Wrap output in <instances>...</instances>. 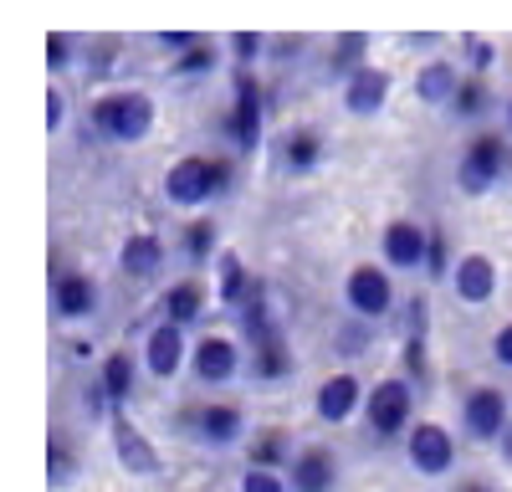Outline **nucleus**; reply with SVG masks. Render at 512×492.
<instances>
[{
	"label": "nucleus",
	"instance_id": "f257e3e1",
	"mask_svg": "<svg viewBox=\"0 0 512 492\" xmlns=\"http://www.w3.org/2000/svg\"><path fill=\"white\" fill-rule=\"evenodd\" d=\"M364 416H369V431L379 441H395L410 431V416H415V385L410 380H379L364 400Z\"/></svg>",
	"mask_w": 512,
	"mask_h": 492
},
{
	"label": "nucleus",
	"instance_id": "f03ea898",
	"mask_svg": "<svg viewBox=\"0 0 512 492\" xmlns=\"http://www.w3.org/2000/svg\"><path fill=\"white\" fill-rule=\"evenodd\" d=\"M93 123H98V134L134 144L154 129V103L144 93H108V98L93 103Z\"/></svg>",
	"mask_w": 512,
	"mask_h": 492
},
{
	"label": "nucleus",
	"instance_id": "7ed1b4c3",
	"mask_svg": "<svg viewBox=\"0 0 512 492\" xmlns=\"http://www.w3.org/2000/svg\"><path fill=\"white\" fill-rule=\"evenodd\" d=\"M231 185V170L221 159H180L175 170L164 175V195L175 200V205H200V200H210V195H221Z\"/></svg>",
	"mask_w": 512,
	"mask_h": 492
},
{
	"label": "nucleus",
	"instance_id": "20e7f679",
	"mask_svg": "<svg viewBox=\"0 0 512 492\" xmlns=\"http://www.w3.org/2000/svg\"><path fill=\"white\" fill-rule=\"evenodd\" d=\"M405 457H410V467H415L420 477H446L451 462H456V441H451L446 426L420 421V426L405 431Z\"/></svg>",
	"mask_w": 512,
	"mask_h": 492
},
{
	"label": "nucleus",
	"instance_id": "39448f33",
	"mask_svg": "<svg viewBox=\"0 0 512 492\" xmlns=\"http://www.w3.org/2000/svg\"><path fill=\"white\" fill-rule=\"evenodd\" d=\"M507 421H512V405H507L502 390H492V385L466 390V400H461V426H466V436H472V441H497V436L507 431Z\"/></svg>",
	"mask_w": 512,
	"mask_h": 492
},
{
	"label": "nucleus",
	"instance_id": "423d86ee",
	"mask_svg": "<svg viewBox=\"0 0 512 492\" xmlns=\"http://www.w3.org/2000/svg\"><path fill=\"white\" fill-rule=\"evenodd\" d=\"M502 164H507L502 139H497V134H477L472 144H466V154H461L456 185H461L466 195H487V190L497 185V175H502Z\"/></svg>",
	"mask_w": 512,
	"mask_h": 492
},
{
	"label": "nucleus",
	"instance_id": "0eeeda50",
	"mask_svg": "<svg viewBox=\"0 0 512 492\" xmlns=\"http://www.w3.org/2000/svg\"><path fill=\"white\" fill-rule=\"evenodd\" d=\"M344 298H349V308L359 318H384L395 308V287H390V277H384L379 267H354L349 282H344Z\"/></svg>",
	"mask_w": 512,
	"mask_h": 492
},
{
	"label": "nucleus",
	"instance_id": "6e6552de",
	"mask_svg": "<svg viewBox=\"0 0 512 492\" xmlns=\"http://www.w3.org/2000/svg\"><path fill=\"white\" fill-rule=\"evenodd\" d=\"M113 451H118V462H123V472H134V477H154L159 472V451L149 446V436L123 416V410H113Z\"/></svg>",
	"mask_w": 512,
	"mask_h": 492
},
{
	"label": "nucleus",
	"instance_id": "1a4fd4ad",
	"mask_svg": "<svg viewBox=\"0 0 512 492\" xmlns=\"http://www.w3.org/2000/svg\"><path fill=\"white\" fill-rule=\"evenodd\" d=\"M292 492H333L338 487V457L328 446H303L287 467Z\"/></svg>",
	"mask_w": 512,
	"mask_h": 492
},
{
	"label": "nucleus",
	"instance_id": "9d476101",
	"mask_svg": "<svg viewBox=\"0 0 512 492\" xmlns=\"http://www.w3.org/2000/svg\"><path fill=\"white\" fill-rule=\"evenodd\" d=\"M144 364H149V375L175 380V375H180V364H185V328L164 318L154 334H149V344H144Z\"/></svg>",
	"mask_w": 512,
	"mask_h": 492
},
{
	"label": "nucleus",
	"instance_id": "9b49d317",
	"mask_svg": "<svg viewBox=\"0 0 512 492\" xmlns=\"http://www.w3.org/2000/svg\"><path fill=\"white\" fill-rule=\"evenodd\" d=\"M359 400H364V390H359V380L344 369V375H333V380H323V385H318L313 410H318V421L338 426V421H349L354 410H359Z\"/></svg>",
	"mask_w": 512,
	"mask_h": 492
},
{
	"label": "nucleus",
	"instance_id": "f8f14e48",
	"mask_svg": "<svg viewBox=\"0 0 512 492\" xmlns=\"http://www.w3.org/2000/svg\"><path fill=\"white\" fill-rule=\"evenodd\" d=\"M231 134H236V144L251 154L256 144H262V88L241 72L236 77V113H231Z\"/></svg>",
	"mask_w": 512,
	"mask_h": 492
},
{
	"label": "nucleus",
	"instance_id": "ddd939ff",
	"mask_svg": "<svg viewBox=\"0 0 512 492\" xmlns=\"http://www.w3.org/2000/svg\"><path fill=\"white\" fill-rule=\"evenodd\" d=\"M236 369H241V354H236L231 339L210 334V339L195 344V380H205V385H226V380H236Z\"/></svg>",
	"mask_w": 512,
	"mask_h": 492
},
{
	"label": "nucleus",
	"instance_id": "4468645a",
	"mask_svg": "<svg viewBox=\"0 0 512 492\" xmlns=\"http://www.w3.org/2000/svg\"><path fill=\"white\" fill-rule=\"evenodd\" d=\"M451 282H456V298H461V303L482 308V303L497 293V267H492V257L472 252V257H461V262H456Z\"/></svg>",
	"mask_w": 512,
	"mask_h": 492
},
{
	"label": "nucleus",
	"instance_id": "2eb2a0df",
	"mask_svg": "<svg viewBox=\"0 0 512 492\" xmlns=\"http://www.w3.org/2000/svg\"><path fill=\"white\" fill-rule=\"evenodd\" d=\"M384 257H390V267H420L431 257V231H420L415 221H390L384 226Z\"/></svg>",
	"mask_w": 512,
	"mask_h": 492
},
{
	"label": "nucleus",
	"instance_id": "dca6fc26",
	"mask_svg": "<svg viewBox=\"0 0 512 492\" xmlns=\"http://www.w3.org/2000/svg\"><path fill=\"white\" fill-rule=\"evenodd\" d=\"M384 98H390V72H384V67H359V72L349 77V88H344V108L359 113V118L379 113Z\"/></svg>",
	"mask_w": 512,
	"mask_h": 492
},
{
	"label": "nucleus",
	"instance_id": "f3484780",
	"mask_svg": "<svg viewBox=\"0 0 512 492\" xmlns=\"http://www.w3.org/2000/svg\"><path fill=\"white\" fill-rule=\"evenodd\" d=\"M52 308H57V318H88V313L98 308L93 277H82V272H57V282H52Z\"/></svg>",
	"mask_w": 512,
	"mask_h": 492
},
{
	"label": "nucleus",
	"instance_id": "a211bd4d",
	"mask_svg": "<svg viewBox=\"0 0 512 492\" xmlns=\"http://www.w3.org/2000/svg\"><path fill=\"white\" fill-rule=\"evenodd\" d=\"M190 426L205 446H231V441H241V410L236 405H200L190 416Z\"/></svg>",
	"mask_w": 512,
	"mask_h": 492
},
{
	"label": "nucleus",
	"instance_id": "6ab92c4d",
	"mask_svg": "<svg viewBox=\"0 0 512 492\" xmlns=\"http://www.w3.org/2000/svg\"><path fill=\"white\" fill-rule=\"evenodd\" d=\"M292 375V349L287 339H267V344H251V380H262V385H277Z\"/></svg>",
	"mask_w": 512,
	"mask_h": 492
},
{
	"label": "nucleus",
	"instance_id": "aec40b11",
	"mask_svg": "<svg viewBox=\"0 0 512 492\" xmlns=\"http://www.w3.org/2000/svg\"><path fill=\"white\" fill-rule=\"evenodd\" d=\"M456 67L451 62H431V67H420L415 72V93H420V103H451L456 98Z\"/></svg>",
	"mask_w": 512,
	"mask_h": 492
},
{
	"label": "nucleus",
	"instance_id": "412c9836",
	"mask_svg": "<svg viewBox=\"0 0 512 492\" xmlns=\"http://www.w3.org/2000/svg\"><path fill=\"white\" fill-rule=\"evenodd\" d=\"M118 262H123L128 277H154L159 262H164V246H159L154 236H128L123 252H118Z\"/></svg>",
	"mask_w": 512,
	"mask_h": 492
},
{
	"label": "nucleus",
	"instance_id": "4be33fe9",
	"mask_svg": "<svg viewBox=\"0 0 512 492\" xmlns=\"http://www.w3.org/2000/svg\"><path fill=\"white\" fill-rule=\"evenodd\" d=\"M205 313V293H200V282H175V287H169V293H164V318L169 323H195Z\"/></svg>",
	"mask_w": 512,
	"mask_h": 492
},
{
	"label": "nucleus",
	"instance_id": "5701e85b",
	"mask_svg": "<svg viewBox=\"0 0 512 492\" xmlns=\"http://www.w3.org/2000/svg\"><path fill=\"white\" fill-rule=\"evenodd\" d=\"M98 380H103V390H108L113 410H123V405H128V395H134V359H128L123 349H118V354H108Z\"/></svg>",
	"mask_w": 512,
	"mask_h": 492
},
{
	"label": "nucleus",
	"instance_id": "b1692460",
	"mask_svg": "<svg viewBox=\"0 0 512 492\" xmlns=\"http://www.w3.org/2000/svg\"><path fill=\"white\" fill-rule=\"evenodd\" d=\"M246 457H251V467H292V457H297V451H292V441H287V431H262V436H256L251 441V451H246Z\"/></svg>",
	"mask_w": 512,
	"mask_h": 492
},
{
	"label": "nucleus",
	"instance_id": "393cba45",
	"mask_svg": "<svg viewBox=\"0 0 512 492\" xmlns=\"http://www.w3.org/2000/svg\"><path fill=\"white\" fill-rule=\"evenodd\" d=\"M256 287H262V282H251L236 257H221V303L226 308H246V298L256 293Z\"/></svg>",
	"mask_w": 512,
	"mask_h": 492
},
{
	"label": "nucleus",
	"instance_id": "a878e982",
	"mask_svg": "<svg viewBox=\"0 0 512 492\" xmlns=\"http://www.w3.org/2000/svg\"><path fill=\"white\" fill-rule=\"evenodd\" d=\"M47 477H52V487H67L77 477V451L62 431H52V441H47Z\"/></svg>",
	"mask_w": 512,
	"mask_h": 492
},
{
	"label": "nucleus",
	"instance_id": "bb28decb",
	"mask_svg": "<svg viewBox=\"0 0 512 492\" xmlns=\"http://www.w3.org/2000/svg\"><path fill=\"white\" fill-rule=\"evenodd\" d=\"M364 47H369V36L364 31H349V36H338L333 41V57H328V72L338 77V72H359V62H364Z\"/></svg>",
	"mask_w": 512,
	"mask_h": 492
},
{
	"label": "nucleus",
	"instance_id": "cd10ccee",
	"mask_svg": "<svg viewBox=\"0 0 512 492\" xmlns=\"http://www.w3.org/2000/svg\"><path fill=\"white\" fill-rule=\"evenodd\" d=\"M318 159H323V139H318L313 129H297V134L287 139V164H292L297 175H308Z\"/></svg>",
	"mask_w": 512,
	"mask_h": 492
},
{
	"label": "nucleus",
	"instance_id": "c85d7f7f",
	"mask_svg": "<svg viewBox=\"0 0 512 492\" xmlns=\"http://www.w3.org/2000/svg\"><path fill=\"white\" fill-rule=\"evenodd\" d=\"M405 380L410 385L431 380V354H425V339H405Z\"/></svg>",
	"mask_w": 512,
	"mask_h": 492
},
{
	"label": "nucleus",
	"instance_id": "c756f323",
	"mask_svg": "<svg viewBox=\"0 0 512 492\" xmlns=\"http://www.w3.org/2000/svg\"><path fill=\"white\" fill-rule=\"evenodd\" d=\"M292 482H282V472L272 467H246L241 472V492H287Z\"/></svg>",
	"mask_w": 512,
	"mask_h": 492
},
{
	"label": "nucleus",
	"instance_id": "7c9ffc66",
	"mask_svg": "<svg viewBox=\"0 0 512 492\" xmlns=\"http://www.w3.org/2000/svg\"><path fill=\"white\" fill-rule=\"evenodd\" d=\"M185 246H190L195 262H205L210 252H216V226H210V221H195V226L185 231Z\"/></svg>",
	"mask_w": 512,
	"mask_h": 492
},
{
	"label": "nucleus",
	"instance_id": "2f4dec72",
	"mask_svg": "<svg viewBox=\"0 0 512 492\" xmlns=\"http://www.w3.org/2000/svg\"><path fill=\"white\" fill-rule=\"evenodd\" d=\"M369 323H374V318L344 323V328H338V339H333V344L344 349V354H364V349H369Z\"/></svg>",
	"mask_w": 512,
	"mask_h": 492
},
{
	"label": "nucleus",
	"instance_id": "473e14b6",
	"mask_svg": "<svg viewBox=\"0 0 512 492\" xmlns=\"http://www.w3.org/2000/svg\"><path fill=\"white\" fill-rule=\"evenodd\" d=\"M451 103H456V113H482L487 108V88H482V82H461Z\"/></svg>",
	"mask_w": 512,
	"mask_h": 492
},
{
	"label": "nucleus",
	"instance_id": "72a5a7b5",
	"mask_svg": "<svg viewBox=\"0 0 512 492\" xmlns=\"http://www.w3.org/2000/svg\"><path fill=\"white\" fill-rule=\"evenodd\" d=\"M425 323H431V303L410 298V308H405V339H425Z\"/></svg>",
	"mask_w": 512,
	"mask_h": 492
},
{
	"label": "nucleus",
	"instance_id": "f704fd0d",
	"mask_svg": "<svg viewBox=\"0 0 512 492\" xmlns=\"http://www.w3.org/2000/svg\"><path fill=\"white\" fill-rule=\"evenodd\" d=\"M210 67H216V52H210L205 41H195V47L175 62V72H210Z\"/></svg>",
	"mask_w": 512,
	"mask_h": 492
},
{
	"label": "nucleus",
	"instance_id": "c9c22d12",
	"mask_svg": "<svg viewBox=\"0 0 512 492\" xmlns=\"http://www.w3.org/2000/svg\"><path fill=\"white\" fill-rule=\"evenodd\" d=\"M47 62H52V67H67V62H72V36H67V31H52V36H47Z\"/></svg>",
	"mask_w": 512,
	"mask_h": 492
},
{
	"label": "nucleus",
	"instance_id": "e433bc0d",
	"mask_svg": "<svg viewBox=\"0 0 512 492\" xmlns=\"http://www.w3.org/2000/svg\"><path fill=\"white\" fill-rule=\"evenodd\" d=\"M492 359H497L502 369H512V323H502L497 334H492Z\"/></svg>",
	"mask_w": 512,
	"mask_h": 492
},
{
	"label": "nucleus",
	"instance_id": "4c0bfd02",
	"mask_svg": "<svg viewBox=\"0 0 512 492\" xmlns=\"http://www.w3.org/2000/svg\"><path fill=\"white\" fill-rule=\"evenodd\" d=\"M425 272L446 277V241H441V231H431V257H425Z\"/></svg>",
	"mask_w": 512,
	"mask_h": 492
},
{
	"label": "nucleus",
	"instance_id": "58836bf2",
	"mask_svg": "<svg viewBox=\"0 0 512 492\" xmlns=\"http://www.w3.org/2000/svg\"><path fill=\"white\" fill-rule=\"evenodd\" d=\"M231 47H236V57H241V62H251L256 52H262V36H251V31H236V36H231Z\"/></svg>",
	"mask_w": 512,
	"mask_h": 492
},
{
	"label": "nucleus",
	"instance_id": "ea45409f",
	"mask_svg": "<svg viewBox=\"0 0 512 492\" xmlns=\"http://www.w3.org/2000/svg\"><path fill=\"white\" fill-rule=\"evenodd\" d=\"M466 57H472V67H492V47L482 36H466Z\"/></svg>",
	"mask_w": 512,
	"mask_h": 492
},
{
	"label": "nucleus",
	"instance_id": "a19ab883",
	"mask_svg": "<svg viewBox=\"0 0 512 492\" xmlns=\"http://www.w3.org/2000/svg\"><path fill=\"white\" fill-rule=\"evenodd\" d=\"M62 113H67V103H62V93H52V98H47V129H57Z\"/></svg>",
	"mask_w": 512,
	"mask_h": 492
},
{
	"label": "nucleus",
	"instance_id": "79ce46f5",
	"mask_svg": "<svg viewBox=\"0 0 512 492\" xmlns=\"http://www.w3.org/2000/svg\"><path fill=\"white\" fill-rule=\"evenodd\" d=\"M497 446H502V462H507V467H512V421H507V431H502V436H497Z\"/></svg>",
	"mask_w": 512,
	"mask_h": 492
},
{
	"label": "nucleus",
	"instance_id": "37998d69",
	"mask_svg": "<svg viewBox=\"0 0 512 492\" xmlns=\"http://www.w3.org/2000/svg\"><path fill=\"white\" fill-rule=\"evenodd\" d=\"M456 492H497V487H492V482H461Z\"/></svg>",
	"mask_w": 512,
	"mask_h": 492
},
{
	"label": "nucleus",
	"instance_id": "c03bdc74",
	"mask_svg": "<svg viewBox=\"0 0 512 492\" xmlns=\"http://www.w3.org/2000/svg\"><path fill=\"white\" fill-rule=\"evenodd\" d=\"M507 123H512V103H507Z\"/></svg>",
	"mask_w": 512,
	"mask_h": 492
}]
</instances>
